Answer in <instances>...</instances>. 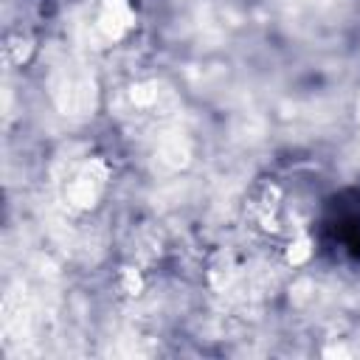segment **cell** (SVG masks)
<instances>
[{
  "instance_id": "cell-1",
  "label": "cell",
  "mask_w": 360,
  "mask_h": 360,
  "mask_svg": "<svg viewBox=\"0 0 360 360\" xmlns=\"http://www.w3.org/2000/svg\"><path fill=\"white\" fill-rule=\"evenodd\" d=\"M118 118L160 172H180L191 160V135L177 93L163 79H138L118 93Z\"/></svg>"
},
{
  "instance_id": "cell-2",
  "label": "cell",
  "mask_w": 360,
  "mask_h": 360,
  "mask_svg": "<svg viewBox=\"0 0 360 360\" xmlns=\"http://www.w3.org/2000/svg\"><path fill=\"white\" fill-rule=\"evenodd\" d=\"M45 84L56 110L68 118H90L98 107V84L87 62L76 51H53L48 56Z\"/></svg>"
},
{
  "instance_id": "cell-3",
  "label": "cell",
  "mask_w": 360,
  "mask_h": 360,
  "mask_svg": "<svg viewBox=\"0 0 360 360\" xmlns=\"http://www.w3.org/2000/svg\"><path fill=\"white\" fill-rule=\"evenodd\" d=\"M135 25L129 0H84L70 20L73 39L82 48L101 51L121 42Z\"/></svg>"
},
{
  "instance_id": "cell-4",
  "label": "cell",
  "mask_w": 360,
  "mask_h": 360,
  "mask_svg": "<svg viewBox=\"0 0 360 360\" xmlns=\"http://www.w3.org/2000/svg\"><path fill=\"white\" fill-rule=\"evenodd\" d=\"M107 180L110 172L101 158H68L53 177L56 202L68 214H87L104 197Z\"/></svg>"
},
{
  "instance_id": "cell-5",
  "label": "cell",
  "mask_w": 360,
  "mask_h": 360,
  "mask_svg": "<svg viewBox=\"0 0 360 360\" xmlns=\"http://www.w3.org/2000/svg\"><path fill=\"white\" fill-rule=\"evenodd\" d=\"M349 3L352 0H284V20L295 34L318 39L343 25Z\"/></svg>"
},
{
  "instance_id": "cell-6",
  "label": "cell",
  "mask_w": 360,
  "mask_h": 360,
  "mask_svg": "<svg viewBox=\"0 0 360 360\" xmlns=\"http://www.w3.org/2000/svg\"><path fill=\"white\" fill-rule=\"evenodd\" d=\"M357 121H360V98H357Z\"/></svg>"
}]
</instances>
